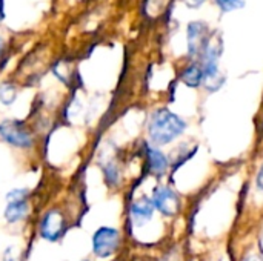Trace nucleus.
I'll list each match as a JSON object with an SVG mask.
<instances>
[{"mask_svg": "<svg viewBox=\"0 0 263 261\" xmlns=\"http://www.w3.org/2000/svg\"><path fill=\"white\" fill-rule=\"evenodd\" d=\"M182 82L190 88H199L203 82V69L199 65H190L182 72Z\"/></svg>", "mask_w": 263, "mask_h": 261, "instance_id": "9d476101", "label": "nucleus"}, {"mask_svg": "<svg viewBox=\"0 0 263 261\" xmlns=\"http://www.w3.org/2000/svg\"><path fill=\"white\" fill-rule=\"evenodd\" d=\"M29 195V191L28 189H12L6 194V202H15V200H26Z\"/></svg>", "mask_w": 263, "mask_h": 261, "instance_id": "ddd939ff", "label": "nucleus"}, {"mask_svg": "<svg viewBox=\"0 0 263 261\" xmlns=\"http://www.w3.org/2000/svg\"><path fill=\"white\" fill-rule=\"evenodd\" d=\"M105 177L109 183H117L119 180V172H117V168L114 165H108L105 168Z\"/></svg>", "mask_w": 263, "mask_h": 261, "instance_id": "4468645a", "label": "nucleus"}, {"mask_svg": "<svg viewBox=\"0 0 263 261\" xmlns=\"http://www.w3.org/2000/svg\"><path fill=\"white\" fill-rule=\"evenodd\" d=\"M17 86L12 82H2L0 83V105L9 106L17 98Z\"/></svg>", "mask_w": 263, "mask_h": 261, "instance_id": "9b49d317", "label": "nucleus"}, {"mask_svg": "<svg viewBox=\"0 0 263 261\" xmlns=\"http://www.w3.org/2000/svg\"><path fill=\"white\" fill-rule=\"evenodd\" d=\"M245 261H260V260H259L257 257H248Z\"/></svg>", "mask_w": 263, "mask_h": 261, "instance_id": "6ab92c4d", "label": "nucleus"}, {"mask_svg": "<svg viewBox=\"0 0 263 261\" xmlns=\"http://www.w3.org/2000/svg\"><path fill=\"white\" fill-rule=\"evenodd\" d=\"M0 138L17 149H31L35 143L34 134L29 128L23 122L11 118L0 122Z\"/></svg>", "mask_w": 263, "mask_h": 261, "instance_id": "f03ea898", "label": "nucleus"}, {"mask_svg": "<svg viewBox=\"0 0 263 261\" xmlns=\"http://www.w3.org/2000/svg\"><path fill=\"white\" fill-rule=\"evenodd\" d=\"M257 186H259L260 191H263V165L260 171H259V174H257Z\"/></svg>", "mask_w": 263, "mask_h": 261, "instance_id": "dca6fc26", "label": "nucleus"}, {"mask_svg": "<svg viewBox=\"0 0 263 261\" xmlns=\"http://www.w3.org/2000/svg\"><path fill=\"white\" fill-rule=\"evenodd\" d=\"M5 46H6V43H5V38L0 35V57H2V54L5 52Z\"/></svg>", "mask_w": 263, "mask_h": 261, "instance_id": "a211bd4d", "label": "nucleus"}, {"mask_svg": "<svg viewBox=\"0 0 263 261\" xmlns=\"http://www.w3.org/2000/svg\"><path fill=\"white\" fill-rule=\"evenodd\" d=\"M153 203H154V208L166 217H174L180 208V200L177 194L166 186H159L154 189Z\"/></svg>", "mask_w": 263, "mask_h": 261, "instance_id": "39448f33", "label": "nucleus"}, {"mask_svg": "<svg viewBox=\"0 0 263 261\" xmlns=\"http://www.w3.org/2000/svg\"><path fill=\"white\" fill-rule=\"evenodd\" d=\"M146 155H148L149 168H151V171L154 174L160 175V174H163L168 169V158L159 149H156L153 146H146Z\"/></svg>", "mask_w": 263, "mask_h": 261, "instance_id": "1a4fd4ad", "label": "nucleus"}, {"mask_svg": "<svg viewBox=\"0 0 263 261\" xmlns=\"http://www.w3.org/2000/svg\"><path fill=\"white\" fill-rule=\"evenodd\" d=\"M154 203H153V198H148V197H142L139 200H136L131 206V214H133V218L137 225H143L145 222L151 220L153 214H154Z\"/></svg>", "mask_w": 263, "mask_h": 261, "instance_id": "0eeeda50", "label": "nucleus"}, {"mask_svg": "<svg viewBox=\"0 0 263 261\" xmlns=\"http://www.w3.org/2000/svg\"><path fill=\"white\" fill-rule=\"evenodd\" d=\"M119 231L114 228H100L99 231H96L94 237H92V251L96 254V257L99 258H108L111 257L117 248H119Z\"/></svg>", "mask_w": 263, "mask_h": 261, "instance_id": "7ed1b4c3", "label": "nucleus"}, {"mask_svg": "<svg viewBox=\"0 0 263 261\" xmlns=\"http://www.w3.org/2000/svg\"><path fill=\"white\" fill-rule=\"evenodd\" d=\"M5 18V0H0V22Z\"/></svg>", "mask_w": 263, "mask_h": 261, "instance_id": "f3484780", "label": "nucleus"}, {"mask_svg": "<svg viewBox=\"0 0 263 261\" xmlns=\"http://www.w3.org/2000/svg\"><path fill=\"white\" fill-rule=\"evenodd\" d=\"M188 6H191V8H196V6H200L202 3H205L206 0H183Z\"/></svg>", "mask_w": 263, "mask_h": 261, "instance_id": "2eb2a0df", "label": "nucleus"}, {"mask_svg": "<svg viewBox=\"0 0 263 261\" xmlns=\"http://www.w3.org/2000/svg\"><path fill=\"white\" fill-rule=\"evenodd\" d=\"M29 212V205L28 198L26 200H15V202H8L5 208V220L8 223H17L26 218Z\"/></svg>", "mask_w": 263, "mask_h": 261, "instance_id": "6e6552de", "label": "nucleus"}, {"mask_svg": "<svg viewBox=\"0 0 263 261\" xmlns=\"http://www.w3.org/2000/svg\"><path fill=\"white\" fill-rule=\"evenodd\" d=\"M210 42V29L205 22H191L188 25V54L202 57Z\"/></svg>", "mask_w": 263, "mask_h": 261, "instance_id": "20e7f679", "label": "nucleus"}, {"mask_svg": "<svg viewBox=\"0 0 263 261\" xmlns=\"http://www.w3.org/2000/svg\"><path fill=\"white\" fill-rule=\"evenodd\" d=\"M185 120H182L177 114L171 112L170 109H157L156 112H153L148 125V134L151 142L160 146L174 142L185 132Z\"/></svg>", "mask_w": 263, "mask_h": 261, "instance_id": "f257e3e1", "label": "nucleus"}, {"mask_svg": "<svg viewBox=\"0 0 263 261\" xmlns=\"http://www.w3.org/2000/svg\"><path fill=\"white\" fill-rule=\"evenodd\" d=\"M216 3L223 12H230L243 6V0H216Z\"/></svg>", "mask_w": 263, "mask_h": 261, "instance_id": "f8f14e48", "label": "nucleus"}, {"mask_svg": "<svg viewBox=\"0 0 263 261\" xmlns=\"http://www.w3.org/2000/svg\"><path fill=\"white\" fill-rule=\"evenodd\" d=\"M65 231V217L59 211H49L45 214L40 223V234L48 242H57Z\"/></svg>", "mask_w": 263, "mask_h": 261, "instance_id": "423d86ee", "label": "nucleus"}]
</instances>
